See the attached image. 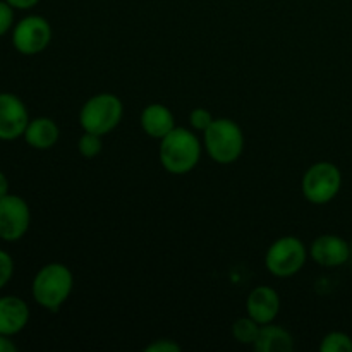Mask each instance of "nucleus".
<instances>
[{
	"label": "nucleus",
	"mask_w": 352,
	"mask_h": 352,
	"mask_svg": "<svg viewBox=\"0 0 352 352\" xmlns=\"http://www.w3.org/2000/svg\"><path fill=\"white\" fill-rule=\"evenodd\" d=\"M201 151V141L195 133L186 127L175 126L167 136L160 140L158 157H160L162 167L168 174L184 175L199 164Z\"/></svg>",
	"instance_id": "obj_1"
},
{
	"label": "nucleus",
	"mask_w": 352,
	"mask_h": 352,
	"mask_svg": "<svg viewBox=\"0 0 352 352\" xmlns=\"http://www.w3.org/2000/svg\"><path fill=\"white\" fill-rule=\"evenodd\" d=\"M74 277L69 267L62 263H48L36 272L31 284V294L36 305L55 313L71 296Z\"/></svg>",
	"instance_id": "obj_2"
},
{
	"label": "nucleus",
	"mask_w": 352,
	"mask_h": 352,
	"mask_svg": "<svg viewBox=\"0 0 352 352\" xmlns=\"http://www.w3.org/2000/svg\"><path fill=\"white\" fill-rule=\"evenodd\" d=\"M205 150L215 164L230 165L239 160L244 151V134L232 119H215L203 133Z\"/></svg>",
	"instance_id": "obj_3"
},
{
	"label": "nucleus",
	"mask_w": 352,
	"mask_h": 352,
	"mask_svg": "<svg viewBox=\"0 0 352 352\" xmlns=\"http://www.w3.org/2000/svg\"><path fill=\"white\" fill-rule=\"evenodd\" d=\"M124 117L122 100L113 93H98L86 100L79 112V124L86 133L105 134L112 133Z\"/></svg>",
	"instance_id": "obj_4"
},
{
	"label": "nucleus",
	"mask_w": 352,
	"mask_h": 352,
	"mask_svg": "<svg viewBox=\"0 0 352 352\" xmlns=\"http://www.w3.org/2000/svg\"><path fill=\"white\" fill-rule=\"evenodd\" d=\"M342 188V172L332 162H316L305 172L302 196L313 205H327L337 198Z\"/></svg>",
	"instance_id": "obj_5"
},
{
	"label": "nucleus",
	"mask_w": 352,
	"mask_h": 352,
	"mask_svg": "<svg viewBox=\"0 0 352 352\" xmlns=\"http://www.w3.org/2000/svg\"><path fill=\"white\" fill-rule=\"evenodd\" d=\"M309 251L296 236H284L275 241L265 254V267L274 277L289 278L305 267Z\"/></svg>",
	"instance_id": "obj_6"
},
{
	"label": "nucleus",
	"mask_w": 352,
	"mask_h": 352,
	"mask_svg": "<svg viewBox=\"0 0 352 352\" xmlns=\"http://www.w3.org/2000/svg\"><path fill=\"white\" fill-rule=\"evenodd\" d=\"M52 26L45 17L31 14L16 23L12 30V45L21 55H38L50 45Z\"/></svg>",
	"instance_id": "obj_7"
},
{
	"label": "nucleus",
	"mask_w": 352,
	"mask_h": 352,
	"mask_svg": "<svg viewBox=\"0 0 352 352\" xmlns=\"http://www.w3.org/2000/svg\"><path fill=\"white\" fill-rule=\"evenodd\" d=\"M31 223V210L26 199L17 195L0 198V239L16 243L28 232Z\"/></svg>",
	"instance_id": "obj_8"
},
{
	"label": "nucleus",
	"mask_w": 352,
	"mask_h": 352,
	"mask_svg": "<svg viewBox=\"0 0 352 352\" xmlns=\"http://www.w3.org/2000/svg\"><path fill=\"white\" fill-rule=\"evenodd\" d=\"M30 113L23 100L14 93H0V141H14L24 136Z\"/></svg>",
	"instance_id": "obj_9"
},
{
	"label": "nucleus",
	"mask_w": 352,
	"mask_h": 352,
	"mask_svg": "<svg viewBox=\"0 0 352 352\" xmlns=\"http://www.w3.org/2000/svg\"><path fill=\"white\" fill-rule=\"evenodd\" d=\"M309 258L320 267H342L349 261V258H352L351 243L336 234H323V236L316 237L309 246Z\"/></svg>",
	"instance_id": "obj_10"
},
{
	"label": "nucleus",
	"mask_w": 352,
	"mask_h": 352,
	"mask_svg": "<svg viewBox=\"0 0 352 352\" xmlns=\"http://www.w3.org/2000/svg\"><path fill=\"white\" fill-rule=\"evenodd\" d=\"M246 311L248 316H251L260 325L274 323V320L278 316V311H280L278 292L268 285H258L248 296Z\"/></svg>",
	"instance_id": "obj_11"
},
{
	"label": "nucleus",
	"mask_w": 352,
	"mask_h": 352,
	"mask_svg": "<svg viewBox=\"0 0 352 352\" xmlns=\"http://www.w3.org/2000/svg\"><path fill=\"white\" fill-rule=\"evenodd\" d=\"M30 306L17 296L0 298V333L14 337L26 329L30 322Z\"/></svg>",
	"instance_id": "obj_12"
},
{
	"label": "nucleus",
	"mask_w": 352,
	"mask_h": 352,
	"mask_svg": "<svg viewBox=\"0 0 352 352\" xmlns=\"http://www.w3.org/2000/svg\"><path fill=\"white\" fill-rule=\"evenodd\" d=\"M140 120L144 133L153 140H162L175 127L174 113L162 103H151V105L144 107Z\"/></svg>",
	"instance_id": "obj_13"
},
{
	"label": "nucleus",
	"mask_w": 352,
	"mask_h": 352,
	"mask_svg": "<svg viewBox=\"0 0 352 352\" xmlns=\"http://www.w3.org/2000/svg\"><path fill=\"white\" fill-rule=\"evenodd\" d=\"M23 138L31 148L43 151L50 150L57 144L60 131H58L57 124L48 117H36V119L30 120Z\"/></svg>",
	"instance_id": "obj_14"
},
{
	"label": "nucleus",
	"mask_w": 352,
	"mask_h": 352,
	"mask_svg": "<svg viewBox=\"0 0 352 352\" xmlns=\"http://www.w3.org/2000/svg\"><path fill=\"white\" fill-rule=\"evenodd\" d=\"M253 349L256 352H292L294 351V339H292L291 332L282 327L267 323V325L260 327Z\"/></svg>",
	"instance_id": "obj_15"
},
{
	"label": "nucleus",
	"mask_w": 352,
	"mask_h": 352,
	"mask_svg": "<svg viewBox=\"0 0 352 352\" xmlns=\"http://www.w3.org/2000/svg\"><path fill=\"white\" fill-rule=\"evenodd\" d=\"M260 323L254 322L251 316H243L232 323V336L234 339L244 346H253L256 340L258 332H260Z\"/></svg>",
	"instance_id": "obj_16"
},
{
	"label": "nucleus",
	"mask_w": 352,
	"mask_h": 352,
	"mask_svg": "<svg viewBox=\"0 0 352 352\" xmlns=\"http://www.w3.org/2000/svg\"><path fill=\"white\" fill-rule=\"evenodd\" d=\"M322 352H352V337L346 332H330L320 342Z\"/></svg>",
	"instance_id": "obj_17"
},
{
	"label": "nucleus",
	"mask_w": 352,
	"mask_h": 352,
	"mask_svg": "<svg viewBox=\"0 0 352 352\" xmlns=\"http://www.w3.org/2000/svg\"><path fill=\"white\" fill-rule=\"evenodd\" d=\"M102 138L103 136H98V134H93V133H86L85 131V134H82L78 141L79 153L86 158H93L96 157V155H100V151H102L103 148Z\"/></svg>",
	"instance_id": "obj_18"
},
{
	"label": "nucleus",
	"mask_w": 352,
	"mask_h": 352,
	"mask_svg": "<svg viewBox=\"0 0 352 352\" xmlns=\"http://www.w3.org/2000/svg\"><path fill=\"white\" fill-rule=\"evenodd\" d=\"M213 120L215 119L210 113V110L203 109V107H198V109L191 110V113H189V124H191L192 129L199 131V133H205L212 126Z\"/></svg>",
	"instance_id": "obj_19"
},
{
	"label": "nucleus",
	"mask_w": 352,
	"mask_h": 352,
	"mask_svg": "<svg viewBox=\"0 0 352 352\" xmlns=\"http://www.w3.org/2000/svg\"><path fill=\"white\" fill-rule=\"evenodd\" d=\"M14 275V260L7 251L0 250V291L10 282Z\"/></svg>",
	"instance_id": "obj_20"
},
{
	"label": "nucleus",
	"mask_w": 352,
	"mask_h": 352,
	"mask_svg": "<svg viewBox=\"0 0 352 352\" xmlns=\"http://www.w3.org/2000/svg\"><path fill=\"white\" fill-rule=\"evenodd\" d=\"M14 7L7 3L6 0H0V38L12 30L14 26Z\"/></svg>",
	"instance_id": "obj_21"
},
{
	"label": "nucleus",
	"mask_w": 352,
	"mask_h": 352,
	"mask_svg": "<svg viewBox=\"0 0 352 352\" xmlns=\"http://www.w3.org/2000/svg\"><path fill=\"white\" fill-rule=\"evenodd\" d=\"M146 352H179L181 351V346L177 342H174L172 339H157L155 342L148 344L144 347Z\"/></svg>",
	"instance_id": "obj_22"
},
{
	"label": "nucleus",
	"mask_w": 352,
	"mask_h": 352,
	"mask_svg": "<svg viewBox=\"0 0 352 352\" xmlns=\"http://www.w3.org/2000/svg\"><path fill=\"white\" fill-rule=\"evenodd\" d=\"M6 2L10 3L16 10H28L33 9L34 6H38L40 0H6Z\"/></svg>",
	"instance_id": "obj_23"
},
{
	"label": "nucleus",
	"mask_w": 352,
	"mask_h": 352,
	"mask_svg": "<svg viewBox=\"0 0 352 352\" xmlns=\"http://www.w3.org/2000/svg\"><path fill=\"white\" fill-rule=\"evenodd\" d=\"M17 346L12 342L9 336H3L0 333V352H16Z\"/></svg>",
	"instance_id": "obj_24"
},
{
	"label": "nucleus",
	"mask_w": 352,
	"mask_h": 352,
	"mask_svg": "<svg viewBox=\"0 0 352 352\" xmlns=\"http://www.w3.org/2000/svg\"><path fill=\"white\" fill-rule=\"evenodd\" d=\"M6 195H9V179L0 170V198H3Z\"/></svg>",
	"instance_id": "obj_25"
},
{
	"label": "nucleus",
	"mask_w": 352,
	"mask_h": 352,
	"mask_svg": "<svg viewBox=\"0 0 352 352\" xmlns=\"http://www.w3.org/2000/svg\"><path fill=\"white\" fill-rule=\"evenodd\" d=\"M351 254H352V239H351Z\"/></svg>",
	"instance_id": "obj_26"
}]
</instances>
